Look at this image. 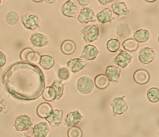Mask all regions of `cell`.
<instances>
[{
	"label": "cell",
	"mask_w": 159,
	"mask_h": 137,
	"mask_svg": "<svg viewBox=\"0 0 159 137\" xmlns=\"http://www.w3.org/2000/svg\"><path fill=\"white\" fill-rule=\"evenodd\" d=\"M98 2L102 4V5H106L107 4H109V3H111L114 1H116L117 0H98Z\"/></svg>",
	"instance_id": "cell-37"
},
{
	"label": "cell",
	"mask_w": 159,
	"mask_h": 137,
	"mask_svg": "<svg viewBox=\"0 0 159 137\" xmlns=\"http://www.w3.org/2000/svg\"><path fill=\"white\" fill-rule=\"evenodd\" d=\"M31 44L37 47H42L46 46L49 43V39L47 36L41 33H34L30 38Z\"/></svg>",
	"instance_id": "cell-14"
},
{
	"label": "cell",
	"mask_w": 159,
	"mask_h": 137,
	"mask_svg": "<svg viewBox=\"0 0 159 137\" xmlns=\"http://www.w3.org/2000/svg\"><path fill=\"white\" fill-rule=\"evenodd\" d=\"M32 125V121L29 116L21 115L17 116L14 121V126L18 131H24L28 130Z\"/></svg>",
	"instance_id": "cell-5"
},
{
	"label": "cell",
	"mask_w": 159,
	"mask_h": 137,
	"mask_svg": "<svg viewBox=\"0 0 159 137\" xmlns=\"http://www.w3.org/2000/svg\"><path fill=\"white\" fill-rule=\"evenodd\" d=\"M2 83L13 98L24 101L37 99L45 87V77L36 65L17 62L11 65L2 75Z\"/></svg>",
	"instance_id": "cell-1"
},
{
	"label": "cell",
	"mask_w": 159,
	"mask_h": 137,
	"mask_svg": "<svg viewBox=\"0 0 159 137\" xmlns=\"http://www.w3.org/2000/svg\"><path fill=\"white\" fill-rule=\"evenodd\" d=\"M78 7L75 3L71 1V0L66 1L61 7V12L63 15L69 17H73L76 14Z\"/></svg>",
	"instance_id": "cell-19"
},
{
	"label": "cell",
	"mask_w": 159,
	"mask_h": 137,
	"mask_svg": "<svg viewBox=\"0 0 159 137\" xmlns=\"http://www.w3.org/2000/svg\"><path fill=\"white\" fill-rule=\"evenodd\" d=\"M110 105L112 108L114 115H121L128 109V106L124 99V97L114 98L110 103Z\"/></svg>",
	"instance_id": "cell-6"
},
{
	"label": "cell",
	"mask_w": 159,
	"mask_h": 137,
	"mask_svg": "<svg viewBox=\"0 0 159 137\" xmlns=\"http://www.w3.org/2000/svg\"><path fill=\"white\" fill-rule=\"evenodd\" d=\"M105 75L109 81L118 82L120 75V68L116 65H109L106 67Z\"/></svg>",
	"instance_id": "cell-17"
},
{
	"label": "cell",
	"mask_w": 159,
	"mask_h": 137,
	"mask_svg": "<svg viewBox=\"0 0 159 137\" xmlns=\"http://www.w3.org/2000/svg\"><path fill=\"white\" fill-rule=\"evenodd\" d=\"M94 83L93 80L87 76H83L78 78L76 83L78 90L82 94L87 95L92 92Z\"/></svg>",
	"instance_id": "cell-2"
},
{
	"label": "cell",
	"mask_w": 159,
	"mask_h": 137,
	"mask_svg": "<svg viewBox=\"0 0 159 137\" xmlns=\"http://www.w3.org/2000/svg\"><path fill=\"white\" fill-rule=\"evenodd\" d=\"M83 119V116L78 110L72 111L67 114L64 123L67 126H74L79 124Z\"/></svg>",
	"instance_id": "cell-10"
},
{
	"label": "cell",
	"mask_w": 159,
	"mask_h": 137,
	"mask_svg": "<svg viewBox=\"0 0 159 137\" xmlns=\"http://www.w3.org/2000/svg\"><path fill=\"white\" fill-rule=\"evenodd\" d=\"M78 2L80 4V5L85 6H87L89 3L90 0H78Z\"/></svg>",
	"instance_id": "cell-38"
},
{
	"label": "cell",
	"mask_w": 159,
	"mask_h": 137,
	"mask_svg": "<svg viewBox=\"0 0 159 137\" xmlns=\"http://www.w3.org/2000/svg\"><path fill=\"white\" fill-rule=\"evenodd\" d=\"M111 8L113 12L116 14L119 19H122L125 17L129 12L127 6L124 2H114L111 5Z\"/></svg>",
	"instance_id": "cell-20"
},
{
	"label": "cell",
	"mask_w": 159,
	"mask_h": 137,
	"mask_svg": "<svg viewBox=\"0 0 159 137\" xmlns=\"http://www.w3.org/2000/svg\"><path fill=\"white\" fill-rule=\"evenodd\" d=\"M86 62L80 58H75L67 62L66 65L70 70L76 73L81 70L86 65Z\"/></svg>",
	"instance_id": "cell-16"
},
{
	"label": "cell",
	"mask_w": 159,
	"mask_h": 137,
	"mask_svg": "<svg viewBox=\"0 0 159 137\" xmlns=\"http://www.w3.org/2000/svg\"><path fill=\"white\" fill-rule=\"evenodd\" d=\"M57 77L60 80H66L70 77V72L66 67H61L57 72Z\"/></svg>",
	"instance_id": "cell-34"
},
{
	"label": "cell",
	"mask_w": 159,
	"mask_h": 137,
	"mask_svg": "<svg viewBox=\"0 0 159 137\" xmlns=\"http://www.w3.org/2000/svg\"><path fill=\"white\" fill-rule=\"evenodd\" d=\"M147 97L148 100L152 103L159 101V90L157 87H152L147 90Z\"/></svg>",
	"instance_id": "cell-29"
},
{
	"label": "cell",
	"mask_w": 159,
	"mask_h": 137,
	"mask_svg": "<svg viewBox=\"0 0 159 137\" xmlns=\"http://www.w3.org/2000/svg\"><path fill=\"white\" fill-rule=\"evenodd\" d=\"M94 83L96 87L101 90L106 88L109 85V80L105 74L101 73L96 75L94 78Z\"/></svg>",
	"instance_id": "cell-23"
},
{
	"label": "cell",
	"mask_w": 159,
	"mask_h": 137,
	"mask_svg": "<svg viewBox=\"0 0 159 137\" xmlns=\"http://www.w3.org/2000/svg\"><path fill=\"white\" fill-rule=\"evenodd\" d=\"M122 45L125 50L129 52L135 51L139 47V43L134 39L132 38L125 40L122 42Z\"/></svg>",
	"instance_id": "cell-28"
},
{
	"label": "cell",
	"mask_w": 159,
	"mask_h": 137,
	"mask_svg": "<svg viewBox=\"0 0 159 137\" xmlns=\"http://www.w3.org/2000/svg\"><path fill=\"white\" fill-rule=\"evenodd\" d=\"M99 50L94 45L88 44L83 47V49L80 55V58L84 59L86 60H92L96 58Z\"/></svg>",
	"instance_id": "cell-11"
},
{
	"label": "cell",
	"mask_w": 159,
	"mask_h": 137,
	"mask_svg": "<svg viewBox=\"0 0 159 137\" xmlns=\"http://www.w3.org/2000/svg\"><path fill=\"white\" fill-rule=\"evenodd\" d=\"M63 115V111L62 110H52L49 116H47L45 120L50 123L52 126H58L61 123Z\"/></svg>",
	"instance_id": "cell-12"
},
{
	"label": "cell",
	"mask_w": 159,
	"mask_h": 137,
	"mask_svg": "<svg viewBox=\"0 0 159 137\" xmlns=\"http://www.w3.org/2000/svg\"><path fill=\"white\" fill-rule=\"evenodd\" d=\"M81 33L83 35V40L86 43H91L98 38L99 34V29L96 25H89L84 27L81 31Z\"/></svg>",
	"instance_id": "cell-3"
},
{
	"label": "cell",
	"mask_w": 159,
	"mask_h": 137,
	"mask_svg": "<svg viewBox=\"0 0 159 137\" xmlns=\"http://www.w3.org/2000/svg\"><path fill=\"white\" fill-rule=\"evenodd\" d=\"M145 1H146L147 2H153L157 0H145Z\"/></svg>",
	"instance_id": "cell-41"
},
{
	"label": "cell",
	"mask_w": 159,
	"mask_h": 137,
	"mask_svg": "<svg viewBox=\"0 0 159 137\" xmlns=\"http://www.w3.org/2000/svg\"><path fill=\"white\" fill-rule=\"evenodd\" d=\"M20 137H31V136H29L27 134L25 133V134H24V135H21V136H20Z\"/></svg>",
	"instance_id": "cell-40"
},
{
	"label": "cell",
	"mask_w": 159,
	"mask_h": 137,
	"mask_svg": "<svg viewBox=\"0 0 159 137\" xmlns=\"http://www.w3.org/2000/svg\"><path fill=\"white\" fill-rule=\"evenodd\" d=\"M22 22L24 26L29 30H34L39 26V19L34 14H29L22 17Z\"/></svg>",
	"instance_id": "cell-13"
},
{
	"label": "cell",
	"mask_w": 159,
	"mask_h": 137,
	"mask_svg": "<svg viewBox=\"0 0 159 137\" xmlns=\"http://www.w3.org/2000/svg\"><path fill=\"white\" fill-rule=\"evenodd\" d=\"M155 59L154 50L150 47H145L140 49L139 52V59L143 64H148Z\"/></svg>",
	"instance_id": "cell-7"
},
{
	"label": "cell",
	"mask_w": 159,
	"mask_h": 137,
	"mask_svg": "<svg viewBox=\"0 0 159 137\" xmlns=\"http://www.w3.org/2000/svg\"><path fill=\"white\" fill-rule=\"evenodd\" d=\"M133 78L134 81L140 85H144L148 83L150 80V74L148 71L144 69L137 70L134 75Z\"/></svg>",
	"instance_id": "cell-18"
},
{
	"label": "cell",
	"mask_w": 159,
	"mask_h": 137,
	"mask_svg": "<svg viewBox=\"0 0 159 137\" xmlns=\"http://www.w3.org/2000/svg\"><path fill=\"white\" fill-rule=\"evenodd\" d=\"M1 0H0V4H1Z\"/></svg>",
	"instance_id": "cell-43"
},
{
	"label": "cell",
	"mask_w": 159,
	"mask_h": 137,
	"mask_svg": "<svg viewBox=\"0 0 159 137\" xmlns=\"http://www.w3.org/2000/svg\"><path fill=\"white\" fill-rule=\"evenodd\" d=\"M49 132V126L45 122H40L35 125L32 128L34 137H46Z\"/></svg>",
	"instance_id": "cell-15"
},
{
	"label": "cell",
	"mask_w": 159,
	"mask_h": 137,
	"mask_svg": "<svg viewBox=\"0 0 159 137\" xmlns=\"http://www.w3.org/2000/svg\"><path fill=\"white\" fill-rule=\"evenodd\" d=\"M43 98L47 102H52L56 99V95L54 90L50 87H47L44 88L42 93Z\"/></svg>",
	"instance_id": "cell-30"
},
{
	"label": "cell",
	"mask_w": 159,
	"mask_h": 137,
	"mask_svg": "<svg viewBox=\"0 0 159 137\" xmlns=\"http://www.w3.org/2000/svg\"><path fill=\"white\" fill-rule=\"evenodd\" d=\"M83 132L80 128L76 126H71L68 130V137H82Z\"/></svg>",
	"instance_id": "cell-35"
},
{
	"label": "cell",
	"mask_w": 159,
	"mask_h": 137,
	"mask_svg": "<svg viewBox=\"0 0 159 137\" xmlns=\"http://www.w3.org/2000/svg\"><path fill=\"white\" fill-rule=\"evenodd\" d=\"M50 87H52L55 92L56 99L60 100L63 95V83L61 82V81H60L58 80H55L51 85Z\"/></svg>",
	"instance_id": "cell-27"
},
{
	"label": "cell",
	"mask_w": 159,
	"mask_h": 137,
	"mask_svg": "<svg viewBox=\"0 0 159 137\" xmlns=\"http://www.w3.org/2000/svg\"><path fill=\"white\" fill-rule=\"evenodd\" d=\"M20 58L25 62L36 64H39L40 55L38 52H35L32 49L27 47L21 51L20 54Z\"/></svg>",
	"instance_id": "cell-4"
},
{
	"label": "cell",
	"mask_w": 159,
	"mask_h": 137,
	"mask_svg": "<svg viewBox=\"0 0 159 137\" xmlns=\"http://www.w3.org/2000/svg\"><path fill=\"white\" fill-rule=\"evenodd\" d=\"M39 64L43 69L49 70L53 67L55 64V60L50 55H40Z\"/></svg>",
	"instance_id": "cell-26"
},
{
	"label": "cell",
	"mask_w": 159,
	"mask_h": 137,
	"mask_svg": "<svg viewBox=\"0 0 159 137\" xmlns=\"http://www.w3.org/2000/svg\"><path fill=\"white\" fill-rule=\"evenodd\" d=\"M45 1H46V2H47L48 4H52L56 1V0H45Z\"/></svg>",
	"instance_id": "cell-39"
},
{
	"label": "cell",
	"mask_w": 159,
	"mask_h": 137,
	"mask_svg": "<svg viewBox=\"0 0 159 137\" xmlns=\"http://www.w3.org/2000/svg\"><path fill=\"white\" fill-rule=\"evenodd\" d=\"M76 50V44L71 40H65L61 45V52L66 55H71L75 52Z\"/></svg>",
	"instance_id": "cell-24"
},
{
	"label": "cell",
	"mask_w": 159,
	"mask_h": 137,
	"mask_svg": "<svg viewBox=\"0 0 159 137\" xmlns=\"http://www.w3.org/2000/svg\"><path fill=\"white\" fill-rule=\"evenodd\" d=\"M34 2H42V1L43 0H33Z\"/></svg>",
	"instance_id": "cell-42"
},
{
	"label": "cell",
	"mask_w": 159,
	"mask_h": 137,
	"mask_svg": "<svg viewBox=\"0 0 159 137\" xmlns=\"http://www.w3.org/2000/svg\"><path fill=\"white\" fill-rule=\"evenodd\" d=\"M52 110V107L50 103L47 102H42L38 105L36 112L40 118L45 119L47 116H49Z\"/></svg>",
	"instance_id": "cell-22"
},
{
	"label": "cell",
	"mask_w": 159,
	"mask_h": 137,
	"mask_svg": "<svg viewBox=\"0 0 159 137\" xmlns=\"http://www.w3.org/2000/svg\"><path fill=\"white\" fill-rule=\"evenodd\" d=\"M120 44L117 39L112 38L109 39L106 44L107 49L111 52H116L120 49Z\"/></svg>",
	"instance_id": "cell-31"
},
{
	"label": "cell",
	"mask_w": 159,
	"mask_h": 137,
	"mask_svg": "<svg viewBox=\"0 0 159 137\" xmlns=\"http://www.w3.org/2000/svg\"><path fill=\"white\" fill-rule=\"evenodd\" d=\"M96 17L101 24L111 22L114 19L112 16V11L107 7L98 12V14L96 15Z\"/></svg>",
	"instance_id": "cell-21"
},
{
	"label": "cell",
	"mask_w": 159,
	"mask_h": 137,
	"mask_svg": "<svg viewBox=\"0 0 159 137\" xmlns=\"http://www.w3.org/2000/svg\"><path fill=\"white\" fill-rule=\"evenodd\" d=\"M134 38L138 43H143L149 39L150 33L146 29H140L134 32Z\"/></svg>",
	"instance_id": "cell-25"
},
{
	"label": "cell",
	"mask_w": 159,
	"mask_h": 137,
	"mask_svg": "<svg viewBox=\"0 0 159 137\" xmlns=\"http://www.w3.org/2000/svg\"><path fill=\"white\" fill-rule=\"evenodd\" d=\"M132 55L124 50H120L119 54L114 59L113 62L122 68H125L131 62Z\"/></svg>",
	"instance_id": "cell-8"
},
{
	"label": "cell",
	"mask_w": 159,
	"mask_h": 137,
	"mask_svg": "<svg viewBox=\"0 0 159 137\" xmlns=\"http://www.w3.org/2000/svg\"><path fill=\"white\" fill-rule=\"evenodd\" d=\"M96 20L94 11L89 7L83 8L78 17V21L81 24H87L89 22H94Z\"/></svg>",
	"instance_id": "cell-9"
},
{
	"label": "cell",
	"mask_w": 159,
	"mask_h": 137,
	"mask_svg": "<svg viewBox=\"0 0 159 137\" xmlns=\"http://www.w3.org/2000/svg\"><path fill=\"white\" fill-rule=\"evenodd\" d=\"M6 62V57L5 54L0 51V68H2Z\"/></svg>",
	"instance_id": "cell-36"
},
{
	"label": "cell",
	"mask_w": 159,
	"mask_h": 137,
	"mask_svg": "<svg viewBox=\"0 0 159 137\" xmlns=\"http://www.w3.org/2000/svg\"><path fill=\"white\" fill-rule=\"evenodd\" d=\"M19 19V14L14 11H11L8 12L6 16V21L10 25H14L17 24Z\"/></svg>",
	"instance_id": "cell-33"
},
{
	"label": "cell",
	"mask_w": 159,
	"mask_h": 137,
	"mask_svg": "<svg viewBox=\"0 0 159 137\" xmlns=\"http://www.w3.org/2000/svg\"><path fill=\"white\" fill-rule=\"evenodd\" d=\"M116 32H117V34L118 35V36H119L120 37H126V36L130 35V30L129 27H128V26L125 25V24H123L117 26Z\"/></svg>",
	"instance_id": "cell-32"
}]
</instances>
